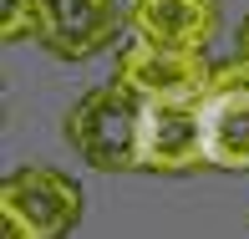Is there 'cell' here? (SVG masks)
I'll return each mask as SVG.
<instances>
[{
  "label": "cell",
  "instance_id": "8",
  "mask_svg": "<svg viewBox=\"0 0 249 239\" xmlns=\"http://www.w3.org/2000/svg\"><path fill=\"white\" fill-rule=\"evenodd\" d=\"M0 36H5V41L36 36V0H5V20H0Z\"/></svg>",
  "mask_w": 249,
  "mask_h": 239
},
{
  "label": "cell",
  "instance_id": "9",
  "mask_svg": "<svg viewBox=\"0 0 249 239\" xmlns=\"http://www.w3.org/2000/svg\"><path fill=\"white\" fill-rule=\"evenodd\" d=\"M0 219H5V239H41L36 229H31L20 214H10V209H0Z\"/></svg>",
  "mask_w": 249,
  "mask_h": 239
},
{
  "label": "cell",
  "instance_id": "7",
  "mask_svg": "<svg viewBox=\"0 0 249 239\" xmlns=\"http://www.w3.org/2000/svg\"><path fill=\"white\" fill-rule=\"evenodd\" d=\"M142 173H194L209 168L203 153V122H198V102H168V107L142 112Z\"/></svg>",
  "mask_w": 249,
  "mask_h": 239
},
{
  "label": "cell",
  "instance_id": "10",
  "mask_svg": "<svg viewBox=\"0 0 249 239\" xmlns=\"http://www.w3.org/2000/svg\"><path fill=\"white\" fill-rule=\"evenodd\" d=\"M239 56H244V61H249V20H244V26H239Z\"/></svg>",
  "mask_w": 249,
  "mask_h": 239
},
{
  "label": "cell",
  "instance_id": "4",
  "mask_svg": "<svg viewBox=\"0 0 249 239\" xmlns=\"http://www.w3.org/2000/svg\"><path fill=\"white\" fill-rule=\"evenodd\" d=\"M117 0H36V41L61 61H87L107 51L122 26Z\"/></svg>",
  "mask_w": 249,
  "mask_h": 239
},
{
  "label": "cell",
  "instance_id": "5",
  "mask_svg": "<svg viewBox=\"0 0 249 239\" xmlns=\"http://www.w3.org/2000/svg\"><path fill=\"white\" fill-rule=\"evenodd\" d=\"M0 209L20 214L41 239H66L82 219V188L56 168H20L0 184Z\"/></svg>",
  "mask_w": 249,
  "mask_h": 239
},
{
  "label": "cell",
  "instance_id": "2",
  "mask_svg": "<svg viewBox=\"0 0 249 239\" xmlns=\"http://www.w3.org/2000/svg\"><path fill=\"white\" fill-rule=\"evenodd\" d=\"M203 122V153L209 168L224 173H249V61H219L209 76V92L198 97Z\"/></svg>",
  "mask_w": 249,
  "mask_h": 239
},
{
  "label": "cell",
  "instance_id": "1",
  "mask_svg": "<svg viewBox=\"0 0 249 239\" xmlns=\"http://www.w3.org/2000/svg\"><path fill=\"white\" fill-rule=\"evenodd\" d=\"M142 102L112 76L66 112V138L97 173H127L142 158Z\"/></svg>",
  "mask_w": 249,
  "mask_h": 239
},
{
  "label": "cell",
  "instance_id": "3",
  "mask_svg": "<svg viewBox=\"0 0 249 239\" xmlns=\"http://www.w3.org/2000/svg\"><path fill=\"white\" fill-rule=\"evenodd\" d=\"M209 56L203 51H168V46H142L127 41L117 56V82L127 87L142 107H168V102H198L209 92Z\"/></svg>",
  "mask_w": 249,
  "mask_h": 239
},
{
  "label": "cell",
  "instance_id": "6",
  "mask_svg": "<svg viewBox=\"0 0 249 239\" xmlns=\"http://www.w3.org/2000/svg\"><path fill=\"white\" fill-rule=\"evenodd\" d=\"M127 31L142 46L209 51L219 36V0H127Z\"/></svg>",
  "mask_w": 249,
  "mask_h": 239
}]
</instances>
